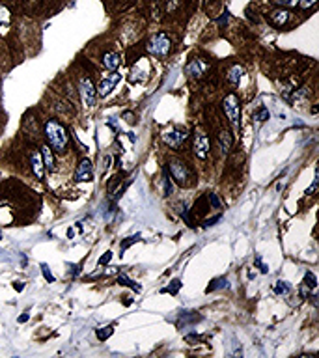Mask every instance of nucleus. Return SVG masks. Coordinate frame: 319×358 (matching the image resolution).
<instances>
[{
  "label": "nucleus",
  "instance_id": "1",
  "mask_svg": "<svg viewBox=\"0 0 319 358\" xmlns=\"http://www.w3.org/2000/svg\"><path fill=\"white\" fill-rule=\"evenodd\" d=\"M45 136L49 140V148H52L56 153H64L68 149V144H69L68 129L56 119H49L45 123Z\"/></svg>",
  "mask_w": 319,
  "mask_h": 358
},
{
  "label": "nucleus",
  "instance_id": "2",
  "mask_svg": "<svg viewBox=\"0 0 319 358\" xmlns=\"http://www.w3.org/2000/svg\"><path fill=\"white\" fill-rule=\"evenodd\" d=\"M146 49H148V52H150L151 56H155V58H164V56H168L170 49H172V41H170L168 34H164V32L155 34V36L148 41Z\"/></svg>",
  "mask_w": 319,
  "mask_h": 358
},
{
  "label": "nucleus",
  "instance_id": "3",
  "mask_svg": "<svg viewBox=\"0 0 319 358\" xmlns=\"http://www.w3.org/2000/svg\"><path fill=\"white\" fill-rule=\"evenodd\" d=\"M222 110H224V114H226V118L231 121V125H239V119H241V105H239V99H237V95H233V93H229L224 97L222 101Z\"/></svg>",
  "mask_w": 319,
  "mask_h": 358
},
{
  "label": "nucleus",
  "instance_id": "4",
  "mask_svg": "<svg viewBox=\"0 0 319 358\" xmlns=\"http://www.w3.org/2000/svg\"><path fill=\"white\" fill-rule=\"evenodd\" d=\"M168 170L172 179L180 185V187H185L189 185V166L180 159H172L168 162Z\"/></svg>",
  "mask_w": 319,
  "mask_h": 358
},
{
  "label": "nucleus",
  "instance_id": "5",
  "mask_svg": "<svg viewBox=\"0 0 319 358\" xmlns=\"http://www.w3.org/2000/svg\"><path fill=\"white\" fill-rule=\"evenodd\" d=\"M189 138V134H187V131L185 129H180V127H172V129H166L162 133V140H164V144L170 146V148L174 149H180L185 142Z\"/></svg>",
  "mask_w": 319,
  "mask_h": 358
},
{
  "label": "nucleus",
  "instance_id": "6",
  "mask_svg": "<svg viewBox=\"0 0 319 358\" xmlns=\"http://www.w3.org/2000/svg\"><path fill=\"white\" fill-rule=\"evenodd\" d=\"M79 93L80 99L84 103V107H93L95 99H97V90L93 86V82L90 79H82L79 84Z\"/></svg>",
  "mask_w": 319,
  "mask_h": 358
},
{
  "label": "nucleus",
  "instance_id": "7",
  "mask_svg": "<svg viewBox=\"0 0 319 358\" xmlns=\"http://www.w3.org/2000/svg\"><path fill=\"white\" fill-rule=\"evenodd\" d=\"M192 149H194V155H196L200 160H205L209 157V138H207L205 133H202V131H196V133H194V144H192Z\"/></svg>",
  "mask_w": 319,
  "mask_h": 358
},
{
  "label": "nucleus",
  "instance_id": "8",
  "mask_svg": "<svg viewBox=\"0 0 319 358\" xmlns=\"http://www.w3.org/2000/svg\"><path fill=\"white\" fill-rule=\"evenodd\" d=\"M120 80H121L120 73L110 71V75H107V77H103V79L99 80V84H97V95H101V97L109 95L110 91L116 88V84H118Z\"/></svg>",
  "mask_w": 319,
  "mask_h": 358
},
{
  "label": "nucleus",
  "instance_id": "9",
  "mask_svg": "<svg viewBox=\"0 0 319 358\" xmlns=\"http://www.w3.org/2000/svg\"><path fill=\"white\" fill-rule=\"evenodd\" d=\"M185 71H187V75H190V77L200 79V77H204V75L209 71V64H207L205 60H202V58H194V60H190L189 64H187Z\"/></svg>",
  "mask_w": 319,
  "mask_h": 358
},
{
  "label": "nucleus",
  "instance_id": "10",
  "mask_svg": "<svg viewBox=\"0 0 319 358\" xmlns=\"http://www.w3.org/2000/svg\"><path fill=\"white\" fill-rule=\"evenodd\" d=\"M93 179V168H91L90 159H82L79 162V166L75 170V181L79 183H90Z\"/></svg>",
  "mask_w": 319,
  "mask_h": 358
},
{
  "label": "nucleus",
  "instance_id": "11",
  "mask_svg": "<svg viewBox=\"0 0 319 358\" xmlns=\"http://www.w3.org/2000/svg\"><path fill=\"white\" fill-rule=\"evenodd\" d=\"M269 19H271V22H273L274 26L282 28V26H284V24H286V22L291 19V11L286 10V8H278V10L271 11Z\"/></svg>",
  "mask_w": 319,
  "mask_h": 358
},
{
  "label": "nucleus",
  "instance_id": "12",
  "mask_svg": "<svg viewBox=\"0 0 319 358\" xmlns=\"http://www.w3.org/2000/svg\"><path fill=\"white\" fill-rule=\"evenodd\" d=\"M148 73H150V67H148V64L144 62V67L140 69V62L131 69V75H129V80L133 84H140V82H146L148 79Z\"/></svg>",
  "mask_w": 319,
  "mask_h": 358
},
{
  "label": "nucleus",
  "instance_id": "13",
  "mask_svg": "<svg viewBox=\"0 0 319 358\" xmlns=\"http://www.w3.org/2000/svg\"><path fill=\"white\" fill-rule=\"evenodd\" d=\"M120 64H121L120 54H116V52H107V54L103 56V66H105L109 71H116L120 67Z\"/></svg>",
  "mask_w": 319,
  "mask_h": 358
},
{
  "label": "nucleus",
  "instance_id": "14",
  "mask_svg": "<svg viewBox=\"0 0 319 358\" xmlns=\"http://www.w3.org/2000/svg\"><path fill=\"white\" fill-rule=\"evenodd\" d=\"M30 162H32V170H34L36 178L43 179V174H45V164H43V159H41L40 153H32Z\"/></svg>",
  "mask_w": 319,
  "mask_h": 358
},
{
  "label": "nucleus",
  "instance_id": "15",
  "mask_svg": "<svg viewBox=\"0 0 319 358\" xmlns=\"http://www.w3.org/2000/svg\"><path fill=\"white\" fill-rule=\"evenodd\" d=\"M243 75H245V67L239 66V64H235V66H231L228 71V82L229 84H233V86H237L239 80L243 79Z\"/></svg>",
  "mask_w": 319,
  "mask_h": 358
},
{
  "label": "nucleus",
  "instance_id": "16",
  "mask_svg": "<svg viewBox=\"0 0 319 358\" xmlns=\"http://www.w3.org/2000/svg\"><path fill=\"white\" fill-rule=\"evenodd\" d=\"M10 22H11L10 10H8L6 6H2V4H0V36H4V34L8 32Z\"/></svg>",
  "mask_w": 319,
  "mask_h": 358
},
{
  "label": "nucleus",
  "instance_id": "17",
  "mask_svg": "<svg viewBox=\"0 0 319 358\" xmlns=\"http://www.w3.org/2000/svg\"><path fill=\"white\" fill-rule=\"evenodd\" d=\"M41 159H43V164H45V168L49 170V172H52V170L56 168V160H54V155H52L49 146H43L41 148Z\"/></svg>",
  "mask_w": 319,
  "mask_h": 358
},
{
  "label": "nucleus",
  "instance_id": "18",
  "mask_svg": "<svg viewBox=\"0 0 319 358\" xmlns=\"http://www.w3.org/2000/svg\"><path fill=\"white\" fill-rule=\"evenodd\" d=\"M219 142H220V148H222V151H224V153H228L229 149H231V144H233L231 134H229L228 131H220Z\"/></svg>",
  "mask_w": 319,
  "mask_h": 358
},
{
  "label": "nucleus",
  "instance_id": "19",
  "mask_svg": "<svg viewBox=\"0 0 319 358\" xmlns=\"http://www.w3.org/2000/svg\"><path fill=\"white\" fill-rule=\"evenodd\" d=\"M224 288H229L228 280L226 278H215V280H211V284L207 286V293L217 291V289H224Z\"/></svg>",
  "mask_w": 319,
  "mask_h": 358
},
{
  "label": "nucleus",
  "instance_id": "20",
  "mask_svg": "<svg viewBox=\"0 0 319 358\" xmlns=\"http://www.w3.org/2000/svg\"><path fill=\"white\" fill-rule=\"evenodd\" d=\"M118 282H120L121 286H127V288H131L133 291H135V293H140V291H142V288H140L137 282H133V280L127 278V276H123V274H121L120 278H118Z\"/></svg>",
  "mask_w": 319,
  "mask_h": 358
},
{
  "label": "nucleus",
  "instance_id": "21",
  "mask_svg": "<svg viewBox=\"0 0 319 358\" xmlns=\"http://www.w3.org/2000/svg\"><path fill=\"white\" fill-rule=\"evenodd\" d=\"M289 289H291V286H289L288 282H276L274 286H273V291L276 293V295H284V293H289Z\"/></svg>",
  "mask_w": 319,
  "mask_h": 358
},
{
  "label": "nucleus",
  "instance_id": "22",
  "mask_svg": "<svg viewBox=\"0 0 319 358\" xmlns=\"http://www.w3.org/2000/svg\"><path fill=\"white\" fill-rule=\"evenodd\" d=\"M112 332H114V325H109V327H105L103 330H97V338H99V341H107L112 336Z\"/></svg>",
  "mask_w": 319,
  "mask_h": 358
},
{
  "label": "nucleus",
  "instance_id": "23",
  "mask_svg": "<svg viewBox=\"0 0 319 358\" xmlns=\"http://www.w3.org/2000/svg\"><path fill=\"white\" fill-rule=\"evenodd\" d=\"M180 289H181V280H172L168 288L162 289V293H170V295H176V293H178Z\"/></svg>",
  "mask_w": 319,
  "mask_h": 358
},
{
  "label": "nucleus",
  "instance_id": "24",
  "mask_svg": "<svg viewBox=\"0 0 319 358\" xmlns=\"http://www.w3.org/2000/svg\"><path fill=\"white\" fill-rule=\"evenodd\" d=\"M162 185H164V196H170L172 194V181H170V176H168V170H164V176H162Z\"/></svg>",
  "mask_w": 319,
  "mask_h": 358
},
{
  "label": "nucleus",
  "instance_id": "25",
  "mask_svg": "<svg viewBox=\"0 0 319 358\" xmlns=\"http://www.w3.org/2000/svg\"><path fill=\"white\" fill-rule=\"evenodd\" d=\"M207 200H209V205L211 209H217V211H220L222 209V203H220V198L215 194V192H209L207 194Z\"/></svg>",
  "mask_w": 319,
  "mask_h": 358
},
{
  "label": "nucleus",
  "instance_id": "26",
  "mask_svg": "<svg viewBox=\"0 0 319 358\" xmlns=\"http://www.w3.org/2000/svg\"><path fill=\"white\" fill-rule=\"evenodd\" d=\"M304 286L308 289H316L318 280H316V274H314V272H306V274H304Z\"/></svg>",
  "mask_w": 319,
  "mask_h": 358
},
{
  "label": "nucleus",
  "instance_id": "27",
  "mask_svg": "<svg viewBox=\"0 0 319 358\" xmlns=\"http://www.w3.org/2000/svg\"><path fill=\"white\" fill-rule=\"evenodd\" d=\"M280 8H286V10H291V8H299V0H274Z\"/></svg>",
  "mask_w": 319,
  "mask_h": 358
},
{
  "label": "nucleus",
  "instance_id": "28",
  "mask_svg": "<svg viewBox=\"0 0 319 358\" xmlns=\"http://www.w3.org/2000/svg\"><path fill=\"white\" fill-rule=\"evenodd\" d=\"M140 239H142V237H140V233L133 235V237H127L125 241H123V243H121V250H125V248H129V246H133L135 243H138Z\"/></svg>",
  "mask_w": 319,
  "mask_h": 358
},
{
  "label": "nucleus",
  "instance_id": "29",
  "mask_svg": "<svg viewBox=\"0 0 319 358\" xmlns=\"http://www.w3.org/2000/svg\"><path fill=\"white\" fill-rule=\"evenodd\" d=\"M269 110L265 109V107H261V109L258 110V112H256V121H267V119H269Z\"/></svg>",
  "mask_w": 319,
  "mask_h": 358
},
{
  "label": "nucleus",
  "instance_id": "30",
  "mask_svg": "<svg viewBox=\"0 0 319 358\" xmlns=\"http://www.w3.org/2000/svg\"><path fill=\"white\" fill-rule=\"evenodd\" d=\"M41 272H43V276H45V280H47V282H54V276H52V272H50L49 267H47L45 263L41 265Z\"/></svg>",
  "mask_w": 319,
  "mask_h": 358
},
{
  "label": "nucleus",
  "instance_id": "31",
  "mask_svg": "<svg viewBox=\"0 0 319 358\" xmlns=\"http://www.w3.org/2000/svg\"><path fill=\"white\" fill-rule=\"evenodd\" d=\"M254 263H256V267L261 270V274H267V272H269V267H267V265H265V263H263V261H261L259 258H256V261H254Z\"/></svg>",
  "mask_w": 319,
  "mask_h": 358
},
{
  "label": "nucleus",
  "instance_id": "32",
  "mask_svg": "<svg viewBox=\"0 0 319 358\" xmlns=\"http://www.w3.org/2000/svg\"><path fill=\"white\" fill-rule=\"evenodd\" d=\"M316 2H318V0H299V8H304V10H306V8H312Z\"/></svg>",
  "mask_w": 319,
  "mask_h": 358
},
{
  "label": "nucleus",
  "instance_id": "33",
  "mask_svg": "<svg viewBox=\"0 0 319 358\" xmlns=\"http://www.w3.org/2000/svg\"><path fill=\"white\" fill-rule=\"evenodd\" d=\"M180 2L181 0H168V4H166V10L168 11H174L178 6H180Z\"/></svg>",
  "mask_w": 319,
  "mask_h": 358
},
{
  "label": "nucleus",
  "instance_id": "34",
  "mask_svg": "<svg viewBox=\"0 0 319 358\" xmlns=\"http://www.w3.org/2000/svg\"><path fill=\"white\" fill-rule=\"evenodd\" d=\"M110 259H112V252H105V256L99 259V265H107Z\"/></svg>",
  "mask_w": 319,
  "mask_h": 358
},
{
  "label": "nucleus",
  "instance_id": "35",
  "mask_svg": "<svg viewBox=\"0 0 319 358\" xmlns=\"http://www.w3.org/2000/svg\"><path fill=\"white\" fill-rule=\"evenodd\" d=\"M229 19V13L228 11H224V13H222V17H220V19H217V24H220V26H224V24H226V21Z\"/></svg>",
  "mask_w": 319,
  "mask_h": 358
},
{
  "label": "nucleus",
  "instance_id": "36",
  "mask_svg": "<svg viewBox=\"0 0 319 358\" xmlns=\"http://www.w3.org/2000/svg\"><path fill=\"white\" fill-rule=\"evenodd\" d=\"M219 219H220V217H215V219L205 220V224H204V226H205V228H207V226H213V224H215V222H219Z\"/></svg>",
  "mask_w": 319,
  "mask_h": 358
},
{
  "label": "nucleus",
  "instance_id": "37",
  "mask_svg": "<svg viewBox=\"0 0 319 358\" xmlns=\"http://www.w3.org/2000/svg\"><path fill=\"white\" fill-rule=\"evenodd\" d=\"M13 288H15V291H23L24 289V282H15Z\"/></svg>",
  "mask_w": 319,
  "mask_h": 358
},
{
  "label": "nucleus",
  "instance_id": "38",
  "mask_svg": "<svg viewBox=\"0 0 319 358\" xmlns=\"http://www.w3.org/2000/svg\"><path fill=\"white\" fill-rule=\"evenodd\" d=\"M200 339L202 338H198L196 334H189V336H187V341H190V343H192V341H200Z\"/></svg>",
  "mask_w": 319,
  "mask_h": 358
},
{
  "label": "nucleus",
  "instance_id": "39",
  "mask_svg": "<svg viewBox=\"0 0 319 358\" xmlns=\"http://www.w3.org/2000/svg\"><path fill=\"white\" fill-rule=\"evenodd\" d=\"M17 321H19V323H26V321H28V313H24V315H21V317L17 319Z\"/></svg>",
  "mask_w": 319,
  "mask_h": 358
}]
</instances>
